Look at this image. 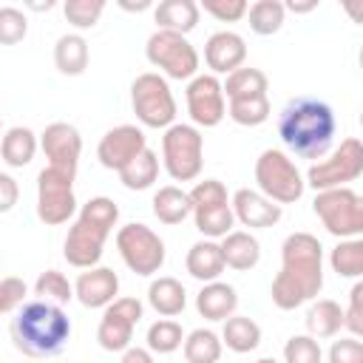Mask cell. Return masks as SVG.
<instances>
[{"label":"cell","mask_w":363,"mask_h":363,"mask_svg":"<svg viewBox=\"0 0 363 363\" xmlns=\"http://www.w3.org/2000/svg\"><path fill=\"white\" fill-rule=\"evenodd\" d=\"M221 343H227V349H233L238 354L252 352L261 343V326L252 318H247V315H230L224 320Z\"/></svg>","instance_id":"cell-29"},{"label":"cell","mask_w":363,"mask_h":363,"mask_svg":"<svg viewBox=\"0 0 363 363\" xmlns=\"http://www.w3.org/2000/svg\"><path fill=\"white\" fill-rule=\"evenodd\" d=\"M255 182H258V193L275 204H292L306 190V182L295 167V162L284 150H272V147L255 159Z\"/></svg>","instance_id":"cell-5"},{"label":"cell","mask_w":363,"mask_h":363,"mask_svg":"<svg viewBox=\"0 0 363 363\" xmlns=\"http://www.w3.org/2000/svg\"><path fill=\"white\" fill-rule=\"evenodd\" d=\"M133 326H136L133 320H128L119 312L105 306V315H102L99 329H96V340L105 352H125L133 340Z\"/></svg>","instance_id":"cell-28"},{"label":"cell","mask_w":363,"mask_h":363,"mask_svg":"<svg viewBox=\"0 0 363 363\" xmlns=\"http://www.w3.org/2000/svg\"><path fill=\"white\" fill-rule=\"evenodd\" d=\"M71 337V320L62 306L48 301H28L11 318V343L28 357H54Z\"/></svg>","instance_id":"cell-3"},{"label":"cell","mask_w":363,"mask_h":363,"mask_svg":"<svg viewBox=\"0 0 363 363\" xmlns=\"http://www.w3.org/2000/svg\"><path fill=\"white\" fill-rule=\"evenodd\" d=\"M0 130H3V122H0Z\"/></svg>","instance_id":"cell-53"},{"label":"cell","mask_w":363,"mask_h":363,"mask_svg":"<svg viewBox=\"0 0 363 363\" xmlns=\"http://www.w3.org/2000/svg\"><path fill=\"white\" fill-rule=\"evenodd\" d=\"M40 147L48 159V167L77 176V164H79V153H82V136L74 125L51 122L40 136Z\"/></svg>","instance_id":"cell-13"},{"label":"cell","mask_w":363,"mask_h":363,"mask_svg":"<svg viewBox=\"0 0 363 363\" xmlns=\"http://www.w3.org/2000/svg\"><path fill=\"white\" fill-rule=\"evenodd\" d=\"M235 306H238V295L224 281H210L196 295V309L207 320H227L230 315H235Z\"/></svg>","instance_id":"cell-20"},{"label":"cell","mask_w":363,"mask_h":363,"mask_svg":"<svg viewBox=\"0 0 363 363\" xmlns=\"http://www.w3.org/2000/svg\"><path fill=\"white\" fill-rule=\"evenodd\" d=\"M267 74L258 68H235L233 74H227V82L221 85V91L227 94V99H250V96H264L267 94Z\"/></svg>","instance_id":"cell-31"},{"label":"cell","mask_w":363,"mask_h":363,"mask_svg":"<svg viewBox=\"0 0 363 363\" xmlns=\"http://www.w3.org/2000/svg\"><path fill=\"white\" fill-rule=\"evenodd\" d=\"M230 210H233L235 221H241L244 227H272L281 221V204L269 201L267 196H261L258 190H250V187L235 190Z\"/></svg>","instance_id":"cell-18"},{"label":"cell","mask_w":363,"mask_h":363,"mask_svg":"<svg viewBox=\"0 0 363 363\" xmlns=\"http://www.w3.org/2000/svg\"><path fill=\"white\" fill-rule=\"evenodd\" d=\"M306 329L309 335L318 340V337H335L340 329H343V309L337 301L332 298H320L309 306L306 312Z\"/></svg>","instance_id":"cell-27"},{"label":"cell","mask_w":363,"mask_h":363,"mask_svg":"<svg viewBox=\"0 0 363 363\" xmlns=\"http://www.w3.org/2000/svg\"><path fill=\"white\" fill-rule=\"evenodd\" d=\"M255 363H275L272 357H261V360H255Z\"/></svg>","instance_id":"cell-52"},{"label":"cell","mask_w":363,"mask_h":363,"mask_svg":"<svg viewBox=\"0 0 363 363\" xmlns=\"http://www.w3.org/2000/svg\"><path fill=\"white\" fill-rule=\"evenodd\" d=\"M360 298H363V284H354L349 292V309L343 312V326L352 332V337L363 335V309H360Z\"/></svg>","instance_id":"cell-46"},{"label":"cell","mask_w":363,"mask_h":363,"mask_svg":"<svg viewBox=\"0 0 363 363\" xmlns=\"http://www.w3.org/2000/svg\"><path fill=\"white\" fill-rule=\"evenodd\" d=\"M147 301L150 306L164 315V318H173V315H182L184 306H187V292L182 286V281L170 278V275H162L156 278L150 286H147Z\"/></svg>","instance_id":"cell-23"},{"label":"cell","mask_w":363,"mask_h":363,"mask_svg":"<svg viewBox=\"0 0 363 363\" xmlns=\"http://www.w3.org/2000/svg\"><path fill=\"white\" fill-rule=\"evenodd\" d=\"M187 113L193 125L199 128H216L227 116V102L218 77L213 74H196L187 85Z\"/></svg>","instance_id":"cell-12"},{"label":"cell","mask_w":363,"mask_h":363,"mask_svg":"<svg viewBox=\"0 0 363 363\" xmlns=\"http://www.w3.org/2000/svg\"><path fill=\"white\" fill-rule=\"evenodd\" d=\"M162 162L173 182H193L204 164V136L196 125L173 122L162 136Z\"/></svg>","instance_id":"cell-4"},{"label":"cell","mask_w":363,"mask_h":363,"mask_svg":"<svg viewBox=\"0 0 363 363\" xmlns=\"http://www.w3.org/2000/svg\"><path fill=\"white\" fill-rule=\"evenodd\" d=\"M111 235V230L88 221V218H77L65 235V261L77 269H91L99 264L102 258V247H105V238Z\"/></svg>","instance_id":"cell-14"},{"label":"cell","mask_w":363,"mask_h":363,"mask_svg":"<svg viewBox=\"0 0 363 363\" xmlns=\"http://www.w3.org/2000/svg\"><path fill=\"white\" fill-rule=\"evenodd\" d=\"M77 210V199H74V176L54 170V167H43L37 176V216L43 224H65Z\"/></svg>","instance_id":"cell-11"},{"label":"cell","mask_w":363,"mask_h":363,"mask_svg":"<svg viewBox=\"0 0 363 363\" xmlns=\"http://www.w3.org/2000/svg\"><path fill=\"white\" fill-rule=\"evenodd\" d=\"M284 363H323L320 343L312 335H292L284 346Z\"/></svg>","instance_id":"cell-40"},{"label":"cell","mask_w":363,"mask_h":363,"mask_svg":"<svg viewBox=\"0 0 363 363\" xmlns=\"http://www.w3.org/2000/svg\"><path fill=\"white\" fill-rule=\"evenodd\" d=\"M184 264H187V272H190L196 281H204V284L218 281V275L224 272V258H221L218 241H210V238L196 241V244L187 250Z\"/></svg>","instance_id":"cell-22"},{"label":"cell","mask_w":363,"mask_h":363,"mask_svg":"<svg viewBox=\"0 0 363 363\" xmlns=\"http://www.w3.org/2000/svg\"><path fill=\"white\" fill-rule=\"evenodd\" d=\"M193 218H196V230L216 241V238H224L227 233H233L235 227V216L230 210V204H221V207H210V210H193Z\"/></svg>","instance_id":"cell-35"},{"label":"cell","mask_w":363,"mask_h":363,"mask_svg":"<svg viewBox=\"0 0 363 363\" xmlns=\"http://www.w3.org/2000/svg\"><path fill=\"white\" fill-rule=\"evenodd\" d=\"M315 216L323 221L326 233L343 238H357L363 233V199L352 187L318 190L312 201Z\"/></svg>","instance_id":"cell-6"},{"label":"cell","mask_w":363,"mask_h":363,"mask_svg":"<svg viewBox=\"0 0 363 363\" xmlns=\"http://www.w3.org/2000/svg\"><path fill=\"white\" fill-rule=\"evenodd\" d=\"M329 264L340 278H360L363 275V241L360 238H343L332 250Z\"/></svg>","instance_id":"cell-34"},{"label":"cell","mask_w":363,"mask_h":363,"mask_svg":"<svg viewBox=\"0 0 363 363\" xmlns=\"http://www.w3.org/2000/svg\"><path fill=\"white\" fill-rule=\"evenodd\" d=\"M184 343V332L176 320H156L147 329V352L156 354H170Z\"/></svg>","instance_id":"cell-38"},{"label":"cell","mask_w":363,"mask_h":363,"mask_svg":"<svg viewBox=\"0 0 363 363\" xmlns=\"http://www.w3.org/2000/svg\"><path fill=\"white\" fill-rule=\"evenodd\" d=\"M329 363H363V343L357 337H340L329 349Z\"/></svg>","instance_id":"cell-45"},{"label":"cell","mask_w":363,"mask_h":363,"mask_svg":"<svg viewBox=\"0 0 363 363\" xmlns=\"http://www.w3.org/2000/svg\"><path fill=\"white\" fill-rule=\"evenodd\" d=\"M108 309L119 312L122 318H128V320H133V323L142 320V301H139V298H116L113 303H108Z\"/></svg>","instance_id":"cell-48"},{"label":"cell","mask_w":363,"mask_h":363,"mask_svg":"<svg viewBox=\"0 0 363 363\" xmlns=\"http://www.w3.org/2000/svg\"><path fill=\"white\" fill-rule=\"evenodd\" d=\"M88 43L82 34H62L54 45V65L65 77H79L88 68Z\"/></svg>","instance_id":"cell-25"},{"label":"cell","mask_w":363,"mask_h":363,"mask_svg":"<svg viewBox=\"0 0 363 363\" xmlns=\"http://www.w3.org/2000/svg\"><path fill=\"white\" fill-rule=\"evenodd\" d=\"M221 258H224V267H233L238 272L244 269H252L258 261H261V244L255 235L244 233V230H233L221 238Z\"/></svg>","instance_id":"cell-21"},{"label":"cell","mask_w":363,"mask_h":363,"mask_svg":"<svg viewBox=\"0 0 363 363\" xmlns=\"http://www.w3.org/2000/svg\"><path fill=\"white\" fill-rule=\"evenodd\" d=\"M119 6H122L125 11H145V9H150V0H139V3H128V0H119Z\"/></svg>","instance_id":"cell-51"},{"label":"cell","mask_w":363,"mask_h":363,"mask_svg":"<svg viewBox=\"0 0 363 363\" xmlns=\"http://www.w3.org/2000/svg\"><path fill=\"white\" fill-rule=\"evenodd\" d=\"M199 3L193 0H162L153 9V20L159 26V31H173L187 37L196 26H199Z\"/></svg>","instance_id":"cell-19"},{"label":"cell","mask_w":363,"mask_h":363,"mask_svg":"<svg viewBox=\"0 0 363 363\" xmlns=\"http://www.w3.org/2000/svg\"><path fill=\"white\" fill-rule=\"evenodd\" d=\"M323 286V247L312 233H292L281 247V272L272 281V303L284 312L312 301Z\"/></svg>","instance_id":"cell-1"},{"label":"cell","mask_w":363,"mask_h":363,"mask_svg":"<svg viewBox=\"0 0 363 363\" xmlns=\"http://www.w3.org/2000/svg\"><path fill=\"white\" fill-rule=\"evenodd\" d=\"M145 147H147V142H145L142 128H136V125H116V128H111V130L99 139L96 159L102 162V167L119 173V170H122L130 159H136Z\"/></svg>","instance_id":"cell-15"},{"label":"cell","mask_w":363,"mask_h":363,"mask_svg":"<svg viewBox=\"0 0 363 363\" xmlns=\"http://www.w3.org/2000/svg\"><path fill=\"white\" fill-rule=\"evenodd\" d=\"M116 295H119V278L111 267H91L79 272L74 284V298L88 309H102L113 303Z\"/></svg>","instance_id":"cell-16"},{"label":"cell","mask_w":363,"mask_h":363,"mask_svg":"<svg viewBox=\"0 0 363 363\" xmlns=\"http://www.w3.org/2000/svg\"><path fill=\"white\" fill-rule=\"evenodd\" d=\"M116 250L136 275H153L164 264V241L147 224H125L116 233Z\"/></svg>","instance_id":"cell-10"},{"label":"cell","mask_w":363,"mask_h":363,"mask_svg":"<svg viewBox=\"0 0 363 363\" xmlns=\"http://www.w3.org/2000/svg\"><path fill=\"white\" fill-rule=\"evenodd\" d=\"M145 57L170 79H193L199 71V51L193 43L173 31H153L145 45Z\"/></svg>","instance_id":"cell-8"},{"label":"cell","mask_w":363,"mask_h":363,"mask_svg":"<svg viewBox=\"0 0 363 363\" xmlns=\"http://www.w3.org/2000/svg\"><path fill=\"white\" fill-rule=\"evenodd\" d=\"M335 130V111L318 96H295L278 113V136L301 159H323L332 150Z\"/></svg>","instance_id":"cell-2"},{"label":"cell","mask_w":363,"mask_h":363,"mask_svg":"<svg viewBox=\"0 0 363 363\" xmlns=\"http://www.w3.org/2000/svg\"><path fill=\"white\" fill-rule=\"evenodd\" d=\"M247 14H250V28L261 37H269V34L281 31L286 9L278 0H255L252 6H247Z\"/></svg>","instance_id":"cell-33"},{"label":"cell","mask_w":363,"mask_h":363,"mask_svg":"<svg viewBox=\"0 0 363 363\" xmlns=\"http://www.w3.org/2000/svg\"><path fill=\"white\" fill-rule=\"evenodd\" d=\"M37 153V133L31 128H9L0 139V156L9 167H26Z\"/></svg>","instance_id":"cell-24"},{"label":"cell","mask_w":363,"mask_h":363,"mask_svg":"<svg viewBox=\"0 0 363 363\" xmlns=\"http://www.w3.org/2000/svg\"><path fill=\"white\" fill-rule=\"evenodd\" d=\"M207 14H213L221 23H235L247 14V3L244 0H201V6Z\"/></svg>","instance_id":"cell-43"},{"label":"cell","mask_w":363,"mask_h":363,"mask_svg":"<svg viewBox=\"0 0 363 363\" xmlns=\"http://www.w3.org/2000/svg\"><path fill=\"white\" fill-rule=\"evenodd\" d=\"M130 105L145 128H170L176 119V99L162 74H139L130 85Z\"/></svg>","instance_id":"cell-7"},{"label":"cell","mask_w":363,"mask_h":363,"mask_svg":"<svg viewBox=\"0 0 363 363\" xmlns=\"http://www.w3.org/2000/svg\"><path fill=\"white\" fill-rule=\"evenodd\" d=\"M23 298H26V281L23 278L9 275V278L0 281V315L3 312H14L23 303Z\"/></svg>","instance_id":"cell-44"},{"label":"cell","mask_w":363,"mask_h":363,"mask_svg":"<svg viewBox=\"0 0 363 363\" xmlns=\"http://www.w3.org/2000/svg\"><path fill=\"white\" fill-rule=\"evenodd\" d=\"M62 11L74 28H94L105 11V3L102 0H65Z\"/></svg>","instance_id":"cell-39"},{"label":"cell","mask_w":363,"mask_h":363,"mask_svg":"<svg viewBox=\"0 0 363 363\" xmlns=\"http://www.w3.org/2000/svg\"><path fill=\"white\" fill-rule=\"evenodd\" d=\"M187 196H190L193 210H210V207L230 204V201H227V187H224L218 179H204V182H196V187H193Z\"/></svg>","instance_id":"cell-41"},{"label":"cell","mask_w":363,"mask_h":363,"mask_svg":"<svg viewBox=\"0 0 363 363\" xmlns=\"http://www.w3.org/2000/svg\"><path fill=\"white\" fill-rule=\"evenodd\" d=\"M20 199V184L14 182V176L0 173V213H9Z\"/></svg>","instance_id":"cell-47"},{"label":"cell","mask_w":363,"mask_h":363,"mask_svg":"<svg viewBox=\"0 0 363 363\" xmlns=\"http://www.w3.org/2000/svg\"><path fill=\"white\" fill-rule=\"evenodd\" d=\"M159 176V156L145 147L136 159H130L122 170H119V182L128 187V190H147Z\"/></svg>","instance_id":"cell-30"},{"label":"cell","mask_w":363,"mask_h":363,"mask_svg":"<svg viewBox=\"0 0 363 363\" xmlns=\"http://www.w3.org/2000/svg\"><path fill=\"white\" fill-rule=\"evenodd\" d=\"M284 9H289V11H295V14H303V11L318 9V3H315V0H312V3H295V0H292V3H286Z\"/></svg>","instance_id":"cell-50"},{"label":"cell","mask_w":363,"mask_h":363,"mask_svg":"<svg viewBox=\"0 0 363 363\" xmlns=\"http://www.w3.org/2000/svg\"><path fill=\"white\" fill-rule=\"evenodd\" d=\"M34 295H40V301L62 306L74 298V286L60 269H45V272H40V278L34 284Z\"/></svg>","instance_id":"cell-37"},{"label":"cell","mask_w":363,"mask_h":363,"mask_svg":"<svg viewBox=\"0 0 363 363\" xmlns=\"http://www.w3.org/2000/svg\"><path fill=\"white\" fill-rule=\"evenodd\" d=\"M247 60V43L235 31H216L204 43V62L216 74H233Z\"/></svg>","instance_id":"cell-17"},{"label":"cell","mask_w":363,"mask_h":363,"mask_svg":"<svg viewBox=\"0 0 363 363\" xmlns=\"http://www.w3.org/2000/svg\"><path fill=\"white\" fill-rule=\"evenodd\" d=\"M28 31V20L20 9L3 6L0 9V45H17Z\"/></svg>","instance_id":"cell-42"},{"label":"cell","mask_w":363,"mask_h":363,"mask_svg":"<svg viewBox=\"0 0 363 363\" xmlns=\"http://www.w3.org/2000/svg\"><path fill=\"white\" fill-rule=\"evenodd\" d=\"M363 173V145L357 136H349L340 142V147H335L329 153V159L312 164L306 170V184L318 193V190H332V187H346L349 182L360 179Z\"/></svg>","instance_id":"cell-9"},{"label":"cell","mask_w":363,"mask_h":363,"mask_svg":"<svg viewBox=\"0 0 363 363\" xmlns=\"http://www.w3.org/2000/svg\"><path fill=\"white\" fill-rule=\"evenodd\" d=\"M190 213H193V204L182 187L167 184V187H159L153 193V216L162 224H182Z\"/></svg>","instance_id":"cell-26"},{"label":"cell","mask_w":363,"mask_h":363,"mask_svg":"<svg viewBox=\"0 0 363 363\" xmlns=\"http://www.w3.org/2000/svg\"><path fill=\"white\" fill-rule=\"evenodd\" d=\"M184 357L187 363H218L221 357V337L213 332V329H193L187 337H184Z\"/></svg>","instance_id":"cell-32"},{"label":"cell","mask_w":363,"mask_h":363,"mask_svg":"<svg viewBox=\"0 0 363 363\" xmlns=\"http://www.w3.org/2000/svg\"><path fill=\"white\" fill-rule=\"evenodd\" d=\"M227 113L235 125L255 128V125H264L269 119V99H267V94L264 96H250V99H233Z\"/></svg>","instance_id":"cell-36"},{"label":"cell","mask_w":363,"mask_h":363,"mask_svg":"<svg viewBox=\"0 0 363 363\" xmlns=\"http://www.w3.org/2000/svg\"><path fill=\"white\" fill-rule=\"evenodd\" d=\"M122 363H153V352H147L142 346H128L122 352Z\"/></svg>","instance_id":"cell-49"}]
</instances>
